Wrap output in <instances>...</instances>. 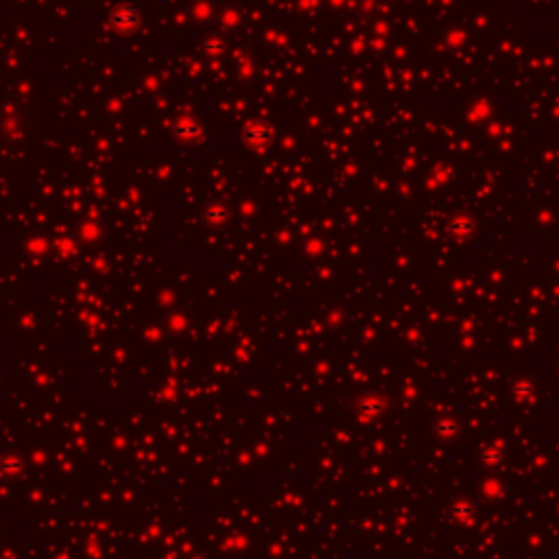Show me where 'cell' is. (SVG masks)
Here are the masks:
<instances>
[{
  "instance_id": "cell-1",
  "label": "cell",
  "mask_w": 559,
  "mask_h": 559,
  "mask_svg": "<svg viewBox=\"0 0 559 559\" xmlns=\"http://www.w3.org/2000/svg\"><path fill=\"white\" fill-rule=\"evenodd\" d=\"M109 25H111V29H114L116 33H121V35L133 33L140 27V11H138V7L131 5V3L116 5L114 11H111V16H109Z\"/></svg>"
},
{
  "instance_id": "cell-2",
  "label": "cell",
  "mask_w": 559,
  "mask_h": 559,
  "mask_svg": "<svg viewBox=\"0 0 559 559\" xmlns=\"http://www.w3.org/2000/svg\"><path fill=\"white\" fill-rule=\"evenodd\" d=\"M271 136H274V133H271L269 125H264L260 121H252V123L245 125V129H242V142L247 147H254V149H260L264 145H269Z\"/></svg>"
},
{
  "instance_id": "cell-3",
  "label": "cell",
  "mask_w": 559,
  "mask_h": 559,
  "mask_svg": "<svg viewBox=\"0 0 559 559\" xmlns=\"http://www.w3.org/2000/svg\"><path fill=\"white\" fill-rule=\"evenodd\" d=\"M175 136L180 138V140H184V142H195L201 136V125L197 121H190V118L177 121V125H175Z\"/></svg>"
},
{
  "instance_id": "cell-4",
  "label": "cell",
  "mask_w": 559,
  "mask_h": 559,
  "mask_svg": "<svg viewBox=\"0 0 559 559\" xmlns=\"http://www.w3.org/2000/svg\"><path fill=\"white\" fill-rule=\"evenodd\" d=\"M204 53L208 57H221L223 53H226V42H223L221 37H210L204 42Z\"/></svg>"
}]
</instances>
